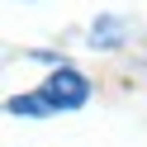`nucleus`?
<instances>
[{
	"label": "nucleus",
	"mask_w": 147,
	"mask_h": 147,
	"mask_svg": "<svg viewBox=\"0 0 147 147\" xmlns=\"http://www.w3.org/2000/svg\"><path fill=\"white\" fill-rule=\"evenodd\" d=\"M43 95L52 100V109H81V105L90 100V86H86V76H81V71L62 67V71H52V81L43 86Z\"/></svg>",
	"instance_id": "f257e3e1"
},
{
	"label": "nucleus",
	"mask_w": 147,
	"mask_h": 147,
	"mask_svg": "<svg viewBox=\"0 0 147 147\" xmlns=\"http://www.w3.org/2000/svg\"><path fill=\"white\" fill-rule=\"evenodd\" d=\"M5 109H10V114H57V109H52V100L43 95V90H38V95H14Z\"/></svg>",
	"instance_id": "f03ea898"
},
{
	"label": "nucleus",
	"mask_w": 147,
	"mask_h": 147,
	"mask_svg": "<svg viewBox=\"0 0 147 147\" xmlns=\"http://www.w3.org/2000/svg\"><path fill=\"white\" fill-rule=\"evenodd\" d=\"M90 43H95V48H119V43H123V29H119L114 19H100L95 29H90Z\"/></svg>",
	"instance_id": "7ed1b4c3"
}]
</instances>
